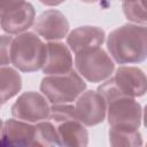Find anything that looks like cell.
Instances as JSON below:
<instances>
[{"mask_svg": "<svg viewBox=\"0 0 147 147\" xmlns=\"http://www.w3.org/2000/svg\"><path fill=\"white\" fill-rule=\"evenodd\" d=\"M46 55V44L34 32L16 34L10 45L11 64L22 72H34L41 69Z\"/></svg>", "mask_w": 147, "mask_h": 147, "instance_id": "obj_4", "label": "cell"}, {"mask_svg": "<svg viewBox=\"0 0 147 147\" xmlns=\"http://www.w3.org/2000/svg\"><path fill=\"white\" fill-rule=\"evenodd\" d=\"M22 88V77L11 67H0V103L3 105L18 94Z\"/></svg>", "mask_w": 147, "mask_h": 147, "instance_id": "obj_15", "label": "cell"}, {"mask_svg": "<svg viewBox=\"0 0 147 147\" xmlns=\"http://www.w3.org/2000/svg\"><path fill=\"white\" fill-rule=\"evenodd\" d=\"M125 17L133 24L146 25V6L145 0H124L122 3Z\"/></svg>", "mask_w": 147, "mask_h": 147, "instance_id": "obj_18", "label": "cell"}, {"mask_svg": "<svg viewBox=\"0 0 147 147\" xmlns=\"http://www.w3.org/2000/svg\"><path fill=\"white\" fill-rule=\"evenodd\" d=\"M34 32L48 41H59L67 37L69 32V21L63 13L57 9L42 11L33 23Z\"/></svg>", "mask_w": 147, "mask_h": 147, "instance_id": "obj_10", "label": "cell"}, {"mask_svg": "<svg viewBox=\"0 0 147 147\" xmlns=\"http://www.w3.org/2000/svg\"><path fill=\"white\" fill-rule=\"evenodd\" d=\"M33 124H34L33 146H44V147L60 146V140L56 129L49 119L40 121Z\"/></svg>", "mask_w": 147, "mask_h": 147, "instance_id": "obj_17", "label": "cell"}, {"mask_svg": "<svg viewBox=\"0 0 147 147\" xmlns=\"http://www.w3.org/2000/svg\"><path fill=\"white\" fill-rule=\"evenodd\" d=\"M106 39L105 30L99 26L84 25L74 29L67 34V46L75 54L90 48L101 47Z\"/></svg>", "mask_w": 147, "mask_h": 147, "instance_id": "obj_13", "label": "cell"}, {"mask_svg": "<svg viewBox=\"0 0 147 147\" xmlns=\"http://www.w3.org/2000/svg\"><path fill=\"white\" fill-rule=\"evenodd\" d=\"M34 7L32 3L24 1L2 14L0 18V28L7 34H18L31 28L34 23Z\"/></svg>", "mask_w": 147, "mask_h": 147, "instance_id": "obj_12", "label": "cell"}, {"mask_svg": "<svg viewBox=\"0 0 147 147\" xmlns=\"http://www.w3.org/2000/svg\"><path fill=\"white\" fill-rule=\"evenodd\" d=\"M11 116L29 123H37L49 118L51 107L44 94L34 91L24 92L10 108Z\"/></svg>", "mask_w": 147, "mask_h": 147, "instance_id": "obj_8", "label": "cell"}, {"mask_svg": "<svg viewBox=\"0 0 147 147\" xmlns=\"http://www.w3.org/2000/svg\"><path fill=\"white\" fill-rule=\"evenodd\" d=\"M114 76L103 80L98 87L106 103L118 96L139 98L147 91V79L145 72L138 67L121 65L114 70Z\"/></svg>", "mask_w": 147, "mask_h": 147, "instance_id": "obj_2", "label": "cell"}, {"mask_svg": "<svg viewBox=\"0 0 147 147\" xmlns=\"http://www.w3.org/2000/svg\"><path fill=\"white\" fill-rule=\"evenodd\" d=\"M74 63L76 71L90 83H102L108 79L115 70L114 60L101 47L76 53Z\"/></svg>", "mask_w": 147, "mask_h": 147, "instance_id": "obj_6", "label": "cell"}, {"mask_svg": "<svg viewBox=\"0 0 147 147\" xmlns=\"http://www.w3.org/2000/svg\"><path fill=\"white\" fill-rule=\"evenodd\" d=\"M107 49L118 64L144 62L147 56L146 25L127 23L116 28L107 37Z\"/></svg>", "mask_w": 147, "mask_h": 147, "instance_id": "obj_1", "label": "cell"}, {"mask_svg": "<svg viewBox=\"0 0 147 147\" xmlns=\"http://www.w3.org/2000/svg\"><path fill=\"white\" fill-rule=\"evenodd\" d=\"M1 16H2V14H1V13H0V18H1Z\"/></svg>", "mask_w": 147, "mask_h": 147, "instance_id": "obj_24", "label": "cell"}, {"mask_svg": "<svg viewBox=\"0 0 147 147\" xmlns=\"http://www.w3.org/2000/svg\"><path fill=\"white\" fill-rule=\"evenodd\" d=\"M85 90L84 78L74 69L64 75L45 76L40 82V92L52 105L71 103Z\"/></svg>", "mask_w": 147, "mask_h": 147, "instance_id": "obj_5", "label": "cell"}, {"mask_svg": "<svg viewBox=\"0 0 147 147\" xmlns=\"http://www.w3.org/2000/svg\"><path fill=\"white\" fill-rule=\"evenodd\" d=\"M24 1L25 0H0V13L3 14L6 11H8L9 9L21 5Z\"/></svg>", "mask_w": 147, "mask_h": 147, "instance_id": "obj_20", "label": "cell"}, {"mask_svg": "<svg viewBox=\"0 0 147 147\" xmlns=\"http://www.w3.org/2000/svg\"><path fill=\"white\" fill-rule=\"evenodd\" d=\"M2 127H3V122L0 118V141H1V136H2Z\"/></svg>", "mask_w": 147, "mask_h": 147, "instance_id": "obj_23", "label": "cell"}, {"mask_svg": "<svg viewBox=\"0 0 147 147\" xmlns=\"http://www.w3.org/2000/svg\"><path fill=\"white\" fill-rule=\"evenodd\" d=\"M74 69V59L69 47L61 41H48L46 44L45 61L41 67L45 76L64 75Z\"/></svg>", "mask_w": 147, "mask_h": 147, "instance_id": "obj_11", "label": "cell"}, {"mask_svg": "<svg viewBox=\"0 0 147 147\" xmlns=\"http://www.w3.org/2000/svg\"><path fill=\"white\" fill-rule=\"evenodd\" d=\"M82 2H85V3H95V2H99L100 0H79Z\"/></svg>", "mask_w": 147, "mask_h": 147, "instance_id": "obj_22", "label": "cell"}, {"mask_svg": "<svg viewBox=\"0 0 147 147\" xmlns=\"http://www.w3.org/2000/svg\"><path fill=\"white\" fill-rule=\"evenodd\" d=\"M55 126L60 146L85 147L88 144V132L86 126L78 118L75 106L70 103L52 105L49 118Z\"/></svg>", "mask_w": 147, "mask_h": 147, "instance_id": "obj_3", "label": "cell"}, {"mask_svg": "<svg viewBox=\"0 0 147 147\" xmlns=\"http://www.w3.org/2000/svg\"><path fill=\"white\" fill-rule=\"evenodd\" d=\"M65 0H39L40 3L45 5V6H48V7H55V6H59L61 3H63Z\"/></svg>", "mask_w": 147, "mask_h": 147, "instance_id": "obj_21", "label": "cell"}, {"mask_svg": "<svg viewBox=\"0 0 147 147\" xmlns=\"http://www.w3.org/2000/svg\"><path fill=\"white\" fill-rule=\"evenodd\" d=\"M122 1H124V0H122Z\"/></svg>", "mask_w": 147, "mask_h": 147, "instance_id": "obj_26", "label": "cell"}, {"mask_svg": "<svg viewBox=\"0 0 147 147\" xmlns=\"http://www.w3.org/2000/svg\"><path fill=\"white\" fill-rule=\"evenodd\" d=\"M106 116L109 127L139 129L142 121V107L134 98L118 96L107 102Z\"/></svg>", "mask_w": 147, "mask_h": 147, "instance_id": "obj_7", "label": "cell"}, {"mask_svg": "<svg viewBox=\"0 0 147 147\" xmlns=\"http://www.w3.org/2000/svg\"><path fill=\"white\" fill-rule=\"evenodd\" d=\"M13 37L10 34L0 36V67L11 64L10 61V45Z\"/></svg>", "mask_w": 147, "mask_h": 147, "instance_id": "obj_19", "label": "cell"}, {"mask_svg": "<svg viewBox=\"0 0 147 147\" xmlns=\"http://www.w3.org/2000/svg\"><path fill=\"white\" fill-rule=\"evenodd\" d=\"M34 124L16 118L3 122L1 140L10 146H33Z\"/></svg>", "mask_w": 147, "mask_h": 147, "instance_id": "obj_14", "label": "cell"}, {"mask_svg": "<svg viewBox=\"0 0 147 147\" xmlns=\"http://www.w3.org/2000/svg\"><path fill=\"white\" fill-rule=\"evenodd\" d=\"M109 144L114 147H138L142 146V137L139 129H117L109 127Z\"/></svg>", "mask_w": 147, "mask_h": 147, "instance_id": "obj_16", "label": "cell"}, {"mask_svg": "<svg viewBox=\"0 0 147 147\" xmlns=\"http://www.w3.org/2000/svg\"><path fill=\"white\" fill-rule=\"evenodd\" d=\"M1 106H2V105H1V103H0V108H1Z\"/></svg>", "mask_w": 147, "mask_h": 147, "instance_id": "obj_25", "label": "cell"}, {"mask_svg": "<svg viewBox=\"0 0 147 147\" xmlns=\"http://www.w3.org/2000/svg\"><path fill=\"white\" fill-rule=\"evenodd\" d=\"M75 101L76 114L85 126H94L105 121L107 103L98 91H84Z\"/></svg>", "mask_w": 147, "mask_h": 147, "instance_id": "obj_9", "label": "cell"}]
</instances>
